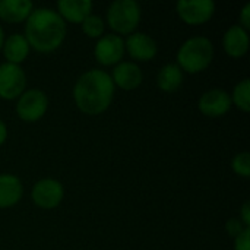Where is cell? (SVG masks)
<instances>
[{
    "label": "cell",
    "mask_w": 250,
    "mask_h": 250,
    "mask_svg": "<svg viewBox=\"0 0 250 250\" xmlns=\"http://www.w3.org/2000/svg\"><path fill=\"white\" fill-rule=\"evenodd\" d=\"M141 22V6L136 0H114L107 9V23L117 35L135 32Z\"/></svg>",
    "instance_id": "277c9868"
},
{
    "label": "cell",
    "mask_w": 250,
    "mask_h": 250,
    "mask_svg": "<svg viewBox=\"0 0 250 250\" xmlns=\"http://www.w3.org/2000/svg\"><path fill=\"white\" fill-rule=\"evenodd\" d=\"M94 3L91 0H59L57 13L66 22L81 23L88 15L92 13Z\"/></svg>",
    "instance_id": "5bb4252c"
},
{
    "label": "cell",
    "mask_w": 250,
    "mask_h": 250,
    "mask_svg": "<svg viewBox=\"0 0 250 250\" xmlns=\"http://www.w3.org/2000/svg\"><path fill=\"white\" fill-rule=\"evenodd\" d=\"M110 76L114 86H119L125 91H132L138 88L144 79L142 69L136 63L129 60H122L120 63H117Z\"/></svg>",
    "instance_id": "7c38bea8"
},
{
    "label": "cell",
    "mask_w": 250,
    "mask_h": 250,
    "mask_svg": "<svg viewBox=\"0 0 250 250\" xmlns=\"http://www.w3.org/2000/svg\"><path fill=\"white\" fill-rule=\"evenodd\" d=\"M64 196V188L63 185L56 179H41L38 180L31 190L32 202L42 209H53L57 208Z\"/></svg>",
    "instance_id": "52a82bcc"
},
{
    "label": "cell",
    "mask_w": 250,
    "mask_h": 250,
    "mask_svg": "<svg viewBox=\"0 0 250 250\" xmlns=\"http://www.w3.org/2000/svg\"><path fill=\"white\" fill-rule=\"evenodd\" d=\"M23 196L22 182L9 173L0 174V208H10L16 205Z\"/></svg>",
    "instance_id": "2e32d148"
},
{
    "label": "cell",
    "mask_w": 250,
    "mask_h": 250,
    "mask_svg": "<svg viewBox=\"0 0 250 250\" xmlns=\"http://www.w3.org/2000/svg\"><path fill=\"white\" fill-rule=\"evenodd\" d=\"M246 227L250 226V202L246 201L243 205H242V209H240V218H239Z\"/></svg>",
    "instance_id": "d4e9b609"
},
{
    "label": "cell",
    "mask_w": 250,
    "mask_h": 250,
    "mask_svg": "<svg viewBox=\"0 0 250 250\" xmlns=\"http://www.w3.org/2000/svg\"><path fill=\"white\" fill-rule=\"evenodd\" d=\"M125 50L129 56L139 62H149L158 51L157 41L145 32H132L125 41Z\"/></svg>",
    "instance_id": "8fae6325"
},
{
    "label": "cell",
    "mask_w": 250,
    "mask_h": 250,
    "mask_svg": "<svg viewBox=\"0 0 250 250\" xmlns=\"http://www.w3.org/2000/svg\"><path fill=\"white\" fill-rule=\"evenodd\" d=\"M66 22L50 7H38L25 21V38L31 48L40 53L57 50L66 38Z\"/></svg>",
    "instance_id": "7a4b0ae2"
},
{
    "label": "cell",
    "mask_w": 250,
    "mask_h": 250,
    "mask_svg": "<svg viewBox=\"0 0 250 250\" xmlns=\"http://www.w3.org/2000/svg\"><path fill=\"white\" fill-rule=\"evenodd\" d=\"M234 250H250V229H245L237 237H234Z\"/></svg>",
    "instance_id": "7402d4cb"
},
{
    "label": "cell",
    "mask_w": 250,
    "mask_h": 250,
    "mask_svg": "<svg viewBox=\"0 0 250 250\" xmlns=\"http://www.w3.org/2000/svg\"><path fill=\"white\" fill-rule=\"evenodd\" d=\"M231 97L227 91L221 88H212L205 91L198 101V108L199 111L211 119L221 117L227 114L231 108Z\"/></svg>",
    "instance_id": "30bf717a"
},
{
    "label": "cell",
    "mask_w": 250,
    "mask_h": 250,
    "mask_svg": "<svg viewBox=\"0 0 250 250\" xmlns=\"http://www.w3.org/2000/svg\"><path fill=\"white\" fill-rule=\"evenodd\" d=\"M81 28H82V32L85 35H88L89 38H100L101 35H104V28H105V23H104V19L98 15H88L82 22H81Z\"/></svg>",
    "instance_id": "ffe728a7"
},
{
    "label": "cell",
    "mask_w": 250,
    "mask_h": 250,
    "mask_svg": "<svg viewBox=\"0 0 250 250\" xmlns=\"http://www.w3.org/2000/svg\"><path fill=\"white\" fill-rule=\"evenodd\" d=\"M114 91L116 86L110 73L101 69H89L75 82L73 100L82 113L97 116L111 105Z\"/></svg>",
    "instance_id": "6da1fadb"
},
{
    "label": "cell",
    "mask_w": 250,
    "mask_h": 250,
    "mask_svg": "<svg viewBox=\"0 0 250 250\" xmlns=\"http://www.w3.org/2000/svg\"><path fill=\"white\" fill-rule=\"evenodd\" d=\"M183 83V70L176 63L164 64L157 75V85L164 92H176Z\"/></svg>",
    "instance_id": "ac0fdd59"
},
{
    "label": "cell",
    "mask_w": 250,
    "mask_h": 250,
    "mask_svg": "<svg viewBox=\"0 0 250 250\" xmlns=\"http://www.w3.org/2000/svg\"><path fill=\"white\" fill-rule=\"evenodd\" d=\"M231 168L236 174L249 179L250 177V154L249 152H239L231 160Z\"/></svg>",
    "instance_id": "44dd1931"
},
{
    "label": "cell",
    "mask_w": 250,
    "mask_h": 250,
    "mask_svg": "<svg viewBox=\"0 0 250 250\" xmlns=\"http://www.w3.org/2000/svg\"><path fill=\"white\" fill-rule=\"evenodd\" d=\"M223 48L231 57H242L249 50V34L239 23L231 25L223 37Z\"/></svg>",
    "instance_id": "4fadbf2b"
},
{
    "label": "cell",
    "mask_w": 250,
    "mask_h": 250,
    "mask_svg": "<svg viewBox=\"0 0 250 250\" xmlns=\"http://www.w3.org/2000/svg\"><path fill=\"white\" fill-rule=\"evenodd\" d=\"M239 21H240V26L245 28L246 31L250 28V3H246L240 12V16H239Z\"/></svg>",
    "instance_id": "cb8c5ba5"
},
{
    "label": "cell",
    "mask_w": 250,
    "mask_h": 250,
    "mask_svg": "<svg viewBox=\"0 0 250 250\" xmlns=\"http://www.w3.org/2000/svg\"><path fill=\"white\" fill-rule=\"evenodd\" d=\"M7 139V126L6 123L0 119V145H3Z\"/></svg>",
    "instance_id": "484cf974"
},
{
    "label": "cell",
    "mask_w": 250,
    "mask_h": 250,
    "mask_svg": "<svg viewBox=\"0 0 250 250\" xmlns=\"http://www.w3.org/2000/svg\"><path fill=\"white\" fill-rule=\"evenodd\" d=\"M177 66L188 73L204 72L214 60V44L204 35L188 38L177 50Z\"/></svg>",
    "instance_id": "3957f363"
},
{
    "label": "cell",
    "mask_w": 250,
    "mask_h": 250,
    "mask_svg": "<svg viewBox=\"0 0 250 250\" xmlns=\"http://www.w3.org/2000/svg\"><path fill=\"white\" fill-rule=\"evenodd\" d=\"M26 89V75L21 64H0V98L15 100Z\"/></svg>",
    "instance_id": "8992f818"
},
{
    "label": "cell",
    "mask_w": 250,
    "mask_h": 250,
    "mask_svg": "<svg viewBox=\"0 0 250 250\" xmlns=\"http://www.w3.org/2000/svg\"><path fill=\"white\" fill-rule=\"evenodd\" d=\"M245 229H248L239 218H231V220H229L227 221V224H226V230H227V233L231 236V237H237Z\"/></svg>",
    "instance_id": "603a6c76"
},
{
    "label": "cell",
    "mask_w": 250,
    "mask_h": 250,
    "mask_svg": "<svg viewBox=\"0 0 250 250\" xmlns=\"http://www.w3.org/2000/svg\"><path fill=\"white\" fill-rule=\"evenodd\" d=\"M29 44L23 34H10L4 38L1 51L7 63L21 64L29 54Z\"/></svg>",
    "instance_id": "e0dca14e"
},
{
    "label": "cell",
    "mask_w": 250,
    "mask_h": 250,
    "mask_svg": "<svg viewBox=\"0 0 250 250\" xmlns=\"http://www.w3.org/2000/svg\"><path fill=\"white\" fill-rule=\"evenodd\" d=\"M176 10L188 25H202L212 18L215 3L212 0H179Z\"/></svg>",
    "instance_id": "9c48e42d"
},
{
    "label": "cell",
    "mask_w": 250,
    "mask_h": 250,
    "mask_svg": "<svg viewBox=\"0 0 250 250\" xmlns=\"http://www.w3.org/2000/svg\"><path fill=\"white\" fill-rule=\"evenodd\" d=\"M3 42H4V31L0 25V51H1V47H3Z\"/></svg>",
    "instance_id": "4316f807"
},
{
    "label": "cell",
    "mask_w": 250,
    "mask_h": 250,
    "mask_svg": "<svg viewBox=\"0 0 250 250\" xmlns=\"http://www.w3.org/2000/svg\"><path fill=\"white\" fill-rule=\"evenodd\" d=\"M34 10L31 0H0V19L7 23H19L28 19Z\"/></svg>",
    "instance_id": "9a60e30c"
},
{
    "label": "cell",
    "mask_w": 250,
    "mask_h": 250,
    "mask_svg": "<svg viewBox=\"0 0 250 250\" xmlns=\"http://www.w3.org/2000/svg\"><path fill=\"white\" fill-rule=\"evenodd\" d=\"M125 51V40L114 32L101 35L94 45V57L103 66L120 63Z\"/></svg>",
    "instance_id": "ba28073f"
},
{
    "label": "cell",
    "mask_w": 250,
    "mask_h": 250,
    "mask_svg": "<svg viewBox=\"0 0 250 250\" xmlns=\"http://www.w3.org/2000/svg\"><path fill=\"white\" fill-rule=\"evenodd\" d=\"M47 108L48 97L44 91L37 88L25 89L16 103V114L19 116L21 120L28 123L38 122L41 117H44Z\"/></svg>",
    "instance_id": "5b68a950"
},
{
    "label": "cell",
    "mask_w": 250,
    "mask_h": 250,
    "mask_svg": "<svg viewBox=\"0 0 250 250\" xmlns=\"http://www.w3.org/2000/svg\"><path fill=\"white\" fill-rule=\"evenodd\" d=\"M231 103L242 111L248 113L250 110V79H242L233 89V94H230Z\"/></svg>",
    "instance_id": "d6986e66"
}]
</instances>
